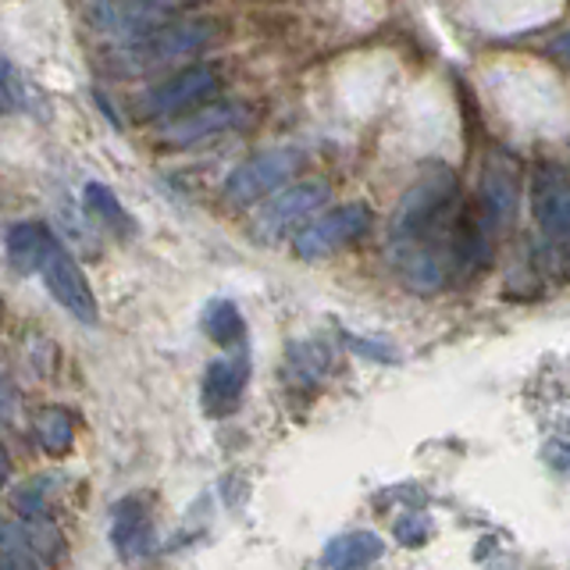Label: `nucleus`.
Masks as SVG:
<instances>
[{
    "label": "nucleus",
    "mask_w": 570,
    "mask_h": 570,
    "mask_svg": "<svg viewBox=\"0 0 570 570\" xmlns=\"http://www.w3.org/2000/svg\"><path fill=\"white\" fill-rule=\"evenodd\" d=\"M32 432H36V442H40V450L50 456H65L71 450V442H76V424H71L68 410H61V406L40 410Z\"/></svg>",
    "instance_id": "16"
},
{
    "label": "nucleus",
    "mask_w": 570,
    "mask_h": 570,
    "mask_svg": "<svg viewBox=\"0 0 570 570\" xmlns=\"http://www.w3.org/2000/svg\"><path fill=\"white\" fill-rule=\"evenodd\" d=\"M382 557H385V542L374 531H346V534H335V539L325 546L321 563L332 570H353V567H367Z\"/></svg>",
    "instance_id": "14"
},
{
    "label": "nucleus",
    "mask_w": 570,
    "mask_h": 570,
    "mask_svg": "<svg viewBox=\"0 0 570 570\" xmlns=\"http://www.w3.org/2000/svg\"><path fill=\"white\" fill-rule=\"evenodd\" d=\"M58 243V236L40 222H22L8 232V261L18 275H36L47 257V249Z\"/></svg>",
    "instance_id": "13"
},
{
    "label": "nucleus",
    "mask_w": 570,
    "mask_h": 570,
    "mask_svg": "<svg viewBox=\"0 0 570 570\" xmlns=\"http://www.w3.org/2000/svg\"><path fill=\"white\" fill-rule=\"evenodd\" d=\"M193 4H200V0H89L86 18L100 32L129 40V36H139L160 22H168L175 11Z\"/></svg>",
    "instance_id": "3"
},
{
    "label": "nucleus",
    "mask_w": 570,
    "mask_h": 570,
    "mask_svg": "<svg viewBox=\"0 0 570 570\" xmlns=\"http://www.w3.org/2000/svg\"><path fill=\"white\" fill-rule=\"evenodd\" d=\"M299 168V154L296 150H267L243 160V165L228 175L225 183V200H232L236 207H249L272 196L278 186H285V178Z\"/></svg>",
    "instance_id": "5"
},
{
    "label": "nucleus",
    "mask_w": 570,
    "mask_h": 570,
    "mask_svg": "<svg viewBox=\"0 0 570 570\" xmlns=\"http://www.w3.org/2000/svg\"><path fill=\"white\" fill-rule=\"evenodd\" d=\"M243 104H218V107H200V111H193L178 121H171L168 129H160V139L175 142V147H186V142H196V139H207L214 132H225L232 125H239L246 115Z\"/></svg>",
    "instance_id": "11"
},
{
    "label": "nucleus",
    "mask_w": 570,
    "mask_h": 570,
    "mask_svg": "<svg viewBox=\"0 0 570 570\" xmlns=\"http://www.w3.org/2000/svg\"><path fill=\"white\" fill-rule=\"evenodd\" d=\"M50 481L53 478H32V481H26V485H18L11 492V510L22 517V521H43V517H47Z\"/></svg>",
    "instance_id": "17"
},
{
    "label": "nucleus",
    "mask_w": 570,
    "mask_h": 570,
    "mask_svg": "<svg viewBox=\"0 0 570 570\" xmlns=\"http://www.w3.org/2000/svg\"><path fill=\"white\" fill-rule=\"evenodd\" d=\"M8 478H11V456L4 445H0V485H8Z\"/></svg>",
    "instance_id": "23"
},
{
    "label": "nucleus",
    "mask_w": 570,
    "mask_h": 570,
    "mask_svg": "<svg viewBox=\"0 0 570 570\" xmlns=\"http://www.w3.org/2000/svg\"><path fill=\"white\" fill-rule=\"evenodd\" d=\"M531 207L542 236L563 243L570 236V183L560 165H542L531 183Z\"/></svg>",
    "instance_id": "7"
},
{
    "label": "nucleus",
    "mask_w": 570,
    "mask_h": 570,
    "mask_svg": "<svg viewBox=\"0 0 570 570\" xmlns=\"http://www.w3.org/2000/svg\"><path fill=\"white\" fill-rule=\"evenodd\" d=\"M367 228H371L367 204H346V207L321 214V218H314L307 228H299V236L293 239V249L299 261H325L335 254V249H346L361 236H367Z\"/></svg>",
    "instance_id": "2"
},
{
    "label": "nucleus",
    "mask_w": 570,
    "mask_h": 570,
    "mask_svg": "<svg viewBox=\"0 0 570 570\" xmlns=\"http://www.w3.org/2000/svg\"><path fill=\"white\" fill-rule=\"evenodd\" d=\"M36 275H43L50 296L58 299L68 314H76L79 321H86V325H97L100 303H97L94 289H89V282L82 275V267L76 264V257H71L68 249L61 246V239L47 249V257H43L40 272H36Z\"/></svg>",
    "instance_id": "4"
},
{
    "label": "nucleus",
    "mask_w": 570,
    "mask_h": 570,
    "mask_svg": "<svg viewBox=\"0 0 570 570\" xmlns=\"http://www.w3.org/2000/svg\"><path fill=\"white\" fill-rule=\"evenodd\" d=\"M18 107H22V86H18L14 68L0 58V118L14 115Z\"/></svg>",
    "instance_id": "20"
},
{
    "label": "nucleus",
    "mask_w": 570,
    "mask_h": 570,
    "mask_svg": "<svg viewBox=\"0 0 570 570\" xmlns=\"http://www.w3.org/2000/svg\"><path fill=\"white\" fill-rule=\"evenodd\" d=\"M246 382H249V353L246 346H239V353H228V356H218V361H210L207 371H204V410L214 417H225L232 410L239 406L243 392H246Z\"/></svg>",
    "instance_id": "9"
},
{
    "label": "nucleus",
    "mask_w": 570,
    "mask_h": 570,
    "mask_svg": "<svg viewBox=\"0 0 570 570\" xmlns=\"http://www.w3.org/2000/svg\"><path fill=\"white\" fill-rule=\"evenodd\" d=\"M111 546L125 560H136L154 546V521H150L147 503H142V495H125L115 503V510H111Z\"/></svg>",
    "instance_id": "10"
},
{
    "label": "nucleus",
    "mask_w": 570,
    "mask_h": 570,
    "mask_svg": "<svg viewBox=\"0 0 570 570\" xmlns=\"http://www.w3.org/2000/svg\"><path fill=\"white\" fill-rule=\"evenodd\" d=\"M428 534H432V517L410 513V517H403V521H396V539L403 546H424Z\"/></svg>",
    "instance_id": "21"
},
{
    "label": "nucleus",
    "mask_w": 570,
    "mask_h": 570,
    "mask_svg": "<svg viewBox=\"0 0 570 570\" xmlns=\"http://www.w3.org/2000/svg\"><path fill=\"white\" fill-rule=\"evenodd\" d=\"M82 200H86V207H89V210L100 214V218H104L107 225H118V228L125 232V236H129V232H132V218L121 210L118 196H115L111 189H107V186H100V183H86Z\"/></svg>",
    "instance_id": "18"
},
{
    "label": "nucleus",
    "mask_w": 570,
    "mask_h": 570,
    "mask_svg": "<svg viewBox=\"0 0 570 570\" xmlns=\"http://www.w3.org/2000/svg\"><path fill=\"white\" fill-rule=\"evenodd\" d=\"M218 71L210 65H193L183 68L178 76H171L168 82H160L154 89L139 97V111H147L154 118H171V115H183L193 111V107L207 104L214 94H218Z\"/></svg>",
    "instance_id": "6"
},
{
    "label": "nucleus",
    "mask_w": 570,
    "mask_h": 570,
    "mask_svg": "<svg viewBox=\"0 0 570 570\" xmlns=\"http://www.w3.org/2000/svg\"><path fill=\"white\" fill-rule=\"evenodd\" d=\"M214 40L210 22H160L139 36H129L115 53H111V71L118 76H147V71L165 68L178 58L200 53Z\"/></svg>",
    "instance_id": "1"
},
{
    "label": "nucleus",
    "mask_w": 570,
    "mask_h": 570,
    "mask_svg": "<svg viewBox=\"0 0 570 570\" xmlns=\"http://www.w3.org/2000/svg\"><path fill=\"white\" fill-rule=\"evenodd\" d=\"M204 332L225 350H239L246 343V321L232 299H210L204 307Z\"/></svg>",
    "instance_id": "15"
},
{
    "label": "nucleus",
    "mask_w": 570,
    "mask_h": 570,
    "mask_svg": "<svg viewBox=\"0 0 570 570\" xmlns=\"http://www.w3.org/2000/svg\"><path fill=\"white\" fill-rule=\"evenodd\" d=\"M343 338H346L350 350L371 356V361H382V364H396L400 361V353L392 346H385V343H379V338H361V335H350V332H343Z\"/></svg>",
    "instance_id": "22"
},
{
    "label": "nucleus",
    "mask_w": 570,
    "mask_h": 570,
    "mask_svg": "<svg viewBox=\"0 0 570 570\" xmlns=\"http://www.w3.org/2000/svg\"><path fill=\"white\" fill-rule=\"evenodd\" d=\"M478 207H481V225H485V232H495L517 214V175L507 165H492L481 175Z\"/></svg>",
    "instance_id": "12"
},
{
    "label": "nucleus",
    "mask_w": 570,
    "mask_h": 570,
    "mask_svg": "<svg viewBox=\"0 0 570 570\" xmlns=\"http://www.w3.org/2000/svg\"><path fill=\"white\" fill-rule=\"evenodd\" d=\"M289 367H293V374H299V379H307V382H314L321 371L328 367V353L321 350V346H307V343H296L293 350H289Z\"/></svg>",
    "instance_id": "19"
},
{
    "label": "nucleus",
    "mask_w": 570,
    "mask_h": 570,
    "mask_svg": "<svg viewBox=\"0 0 570 570\" xmlns=\"http://www.w3.org/2000/svg\"><path fill=\"white\" fill-rule=\"evenodd\" d=\"M325 200H328V183H325V178H307V183L289 186V189L278 193L275 200L261 210L257 236L261 239H278L285 228H293L303 218H311V214Z\"/></svg>",
    "instance_id": "8"
}]
</instances>
